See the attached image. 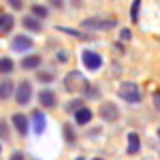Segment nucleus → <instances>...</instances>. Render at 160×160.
<instances>
[{"label": "nucleus", "mask_w": 160, "mask_h": 160, "mask_svg": "<svg viewBox=\"0 0 160 160\" xmlns=\"http://www.w3.org/2000/svg\"><path fill=\"white\" fill-rule=\"evenodd\" d=\"M62 86L71 94H79V92H86L88 88H90V81H88V77L81 71H71V73H66Z\"/></svg>", "instance_id": "nucleus-1"}, {"label": "nucleus", "mask_w": 160, "mask_h": 160, "mask_svg": "<svg viewBox=\"0 0 160 160\" xmlns=\"http://www.w3.org/2000/svg\"><path fill=\"white\" fill-rule=\"evenodd\" d=\"M118 96L128 105H139L143 100V92H141L139 83H135V81H122L118 88Z\"/></svg>", "instance_id": "nucleus-2"}, {"label": "nucleus", "mask_w": 160, "mask_h": 160, "mask_svg": "<svg viewBox=\"0 0 160 160\" xmlns=\"http://www.w3.org/2000/svg\"><path fill=\"white\" fill-rule=\"evenodd\" d=\"M83 28L88 30H111V28H115L118 26V19H113V17H105V15H92V17H86L83 22H81Z\"/></svg>", "instance_id": "nucleus-3"}, {"label": "nucleus", "mask_w": 160, "mask_h": 160, "mask_svg": "<svg viewBox=\"0 0 160 160\" xmlns=\"http://www.w3.org/2000/svg\"><path fill=\"white\" fill-rule=\"evenodd\" d=\"M15 102L17 105H28L30 100H32V81H28V79H22L17 86H15Z\"/></svg>", "instance_id": "nucleus-4"}, {"label": "nucleus", "mask_w": 160, "mask_h": 160, "mask_svg": "<svg viewBox=\"0 0 160 160\" xmlns=\"http://www.w3.org/2000/svg\"><path fill=\"white\" fill-rule=\"evenodd\" d=\"M81 64L86 66L88 71H98L102 66V56L94 49H83L81 51Z\"/></svg>", "instance_id": "nucleus-5"}, {"label": "nucleus", "mask_w": 160, "mask_h": 160, "mask_svg": "<svg viewBox=\"0 0 160 160\" xmlns=\"http://www.w3.org/2000/svg\"><path fill=\"white\" fill-rule=\"evenodd\" d=\"M98 115L102 122H115V120H120V109H118L115 102L105 100V102L98 105Z\"/></svg>", "instance_id": "nucleus-6"}, {"label": "nucleus", "mask_w": 160, "mask_h": 160, "mask_svg": "<svg viewBox=\"0 0 160 160\" xmlns=\"http://www.w3.org/2000/svg\"><path fill=\"white\" fill-rule=\"evenodd\" d=\"M11 122L15 126V130L19 132V137H28V130H30V118L24 115V113H13Z\"/></svg>", "instance_id": "nucleus-7"}, {"label": "nucleus", "mask_w": 160, "mask_h": 160, "mask_svg": "<svg viewBox=\"0 0 160 160\" xmlns=\"http://www.w3.org/2000/svg\"><path fill=\"white\" fill-rule=\"evenodd\" d=\"M34 47V43H32V38L26 37V34H17V37L11 41V49L17 51V53H26V51H30Z\"/></svg>", "instance_id": "nucleus-8"}, {"label": "nucleus", "mask_w": 160, "mask_h": 160, "mask_svg": "<svg viewBox=\"0 0 160 160\" xmlns=\"http://www.w3.org/2000/svg\"><path fill=\"white\" fill-rule=\"evenodd\" d=\"M38 102H41V107H45V109H53V107L58 105V96H56V92H53L51 88H43V90L38 92Z\"/></svg>", "instance_id": "nucleus-9"}, {"label": "nucleus", "mask_w": 160, "mask_h": 160, "mask_svg": "<svg viewBox=\"0 0 160 160\" xmlns=\"http://www.w3.org/2000/svg\"><path fill=\"white\" fill-rule=\"evenodd\" d=\"M32 130H34V135L41 137L43 132H45V126H47V118H45V113L41 109H34L32 111Z\"/></svg>", "instance_id": "nucleus-10"}, {"label": "nucleus", "mask_w": 160, "mask_h": 160, "mask_svg": "<svg viewBox=\"0 0 160 160\" xmlns=\"http://www.w3.org/2000/svg\"><path fill=\"white\" fill-rule=\"evenodd\" d=\"M75 124L77 126H88V124L92 122V118H94V113H92V109L90 107H81L79 111H75Z\"/></svg>", "instance_id": "nucleus-11"}, {"label": "nucleus", "mask_w": 160, "mask_h": 160, "mask_svg": "<svg viewBox=\"0 0 160 160\" xmlns=\"http://www.w3.org/2000/svg\"><path fill=\"white\" fill-rule=\"evenodd\" d=\"M128 145H126V154H130V156H135V154H139L141 152V137H139V132H128Z\"/></svg>", "instance_id": "nucleus-12"}, {"label": "nucleus", "mask_w": 160, "mask_h": 160, "mask_svg": "<svg viewBox=\"0 0 160 160\" xmlns=\"http://www.w3.org/2000/svg\"><path fill=\"white\" fill-rule=\"evenodd\" d=\"M41 62H43V58H41L38 53H32V56H26L19 66H22L24 71H37L38 66H41Z\"/></svg>", "instance_id": "nucleus-13"}, {"label": "nucleus", "mask_w": 160, "mask_h": 160, "mask_svg": "<svg viewBox=\"0 0 160 160\" xmlns=\"http://www.w3.org/2000/svg\"><path fill=\"white\" fill-rule=\"evenodd\" d=\"M13 92H15V83H13L11 79H2L0 81V102L9 100L13 96Z\"/></svg>", "instance_id": "nucleus-14"}, {"label": "nucleus", "mask_w": 160, "mask_h": 160, "mask_svg": "<svg viewBox=\"0 0 160 160\" xmlns=\"http://www.w3.org/2000/svg\"><path fill=\"white\" fill-rule=\"evenodd\" d=\"M15 26V17L11 13H0V34H9Z\"/></svg>", "instance_id": "nucleus-15"}, {"label": "nucleus", "mask_w": 160, "mask_h": 160, "mask_svg": "<svg viewBox=\"0 0 160 160\" xmlns=\"http://www.w3.org/2000/svg\"><path fill=\"white\" fill-rule=\"evenodd\" d=\"M56 30H60V32H64V34H68V37L73 38H79V41H90V34H86V32H79V30H75V28H71V26H56Z\"/></svg>", "instance_id": "nucleus-16"}, {"label": "nucleus", "mask_w": 160, "mask_h": 160, "mask_svg": "<svg viewBox=\"0 0 160 160\" xmlns=\"http://www.w3.org/2000/svg\"><path fill=\"white\" fill-rule=\"evenodd\" d=\"M22 24H24V28H26V30H30V32H43V24H41V19L32 17V15H26Z\"/></svg>", "instance_id": "nucleus-17"}, {"label": "nucleus", "mask_w": 160, "mask_h": 160, "mask_svg": "<svg viewBox=\"0 0 160 160\" xmlns=\"http://www.w3.org/2000/svg\"><path fill=\"white\" fill-rule=\"evenodd\" d=\"M30 15H32V17H37V19H45V17L49 15V9H47L45 4H32Z\"/></svg>", "instance_id": "nucleus-18"}, {"label": "nucleus", "mask_w": 160, "mask_h": 160, "mask_svg": "<svg viewBox=\"0 0 160 160\" xmlns=\"http://www.w3.org/2000/svg\"><path fill=\"white\" fill-rule=\"evenodd\" d=\"M15 71V62L11 58H0V75H11Z\"/></svg>", "instance_id": "nucleus-19"}, {"label": "nucleus", "mask_w": 160, "mask_h": 160, "mask_svg": "<svg viewBox=\"0 0 160 160\" xmlns=\"http://www.w3.org/2000/svg\"><path fill=\"white\" fill-rule=\"evenodd\" d=\"M62 132H64V141H66L68 145H75V143H77V137H75V130H73L71 124H64V126H62Z\"/></svg>", "instance_id": "nucleus-20"}, {"label": "nucleus", "mask_w": 160, "mask_h": 160, "mask_svg": "<svg viewBox=\"0 0 160 160\" xmlns=\"http://www.w3.org/2000/svg\"><path fill=\"white\" fill-rule=\"evenodd\" d=\"M81 107H86L83 105V98H73V100H68L66 105H64V111L66 113H75V111H79Z\"/></svg>", "instance_id": "nucleus-21"}, {"label": "nucleus", "mask_w": 160, "mask_h": 160, "mask_svg": "<svg viewBox=\"0 0 160 160\" xmlns=\"http://www.w3.org/2000/svg\"><path fill=\"white\" fill-rule=\"evenodd\" d=\"M139 13H141V0H132V4H130V22L132 24L139 22Z\"/></svg>", "instance_id": "nucleus-22"}, {"label": "nucleus", "mask_w": 160, "mask_h": 160, "mask_svg": "<svg viewBox=\"0 0 160 160\" xmlns=\"http://www.w3.org/2000/svg\"><path fill=\"white\" fill-rule=\"evenodd\" d=\"M53 77H56L53 71H41V73H38V81H41V83H51Z\"/></svg>", "instance_id": "nucleus-23"}, {"label": "nucleus", "mask_w": 160, "mask_h": 160, "mask_svg": "<svg viewBox=\"0 0 160 160\" xmlns=\"http://www.w3.org/2000/svg\"><path fill=\"white\" fill-rule=\"evenodd\" d=\"M9 126H7V122H4V120H0V139H2V141H7V139H9Z\"/></svg>", "instance_id": "nucleus-24"}, {"label": "nucleus", "mask_w": 160, "mask_h": 160, "mask_svg": "<svg viewBox=\"0 0 160 160\" xmlns=\"http://www.w3.org/2000/svg\"><path fill=\"white\" fill-rule=\"evenodd\" d=\"M7 4H11L15 11H22L24 9V0H7Z\"/></svg>", "instance_id": "nucleus-25"}, {"label": "nucleus", "mask_w": 160, "mask_h": 160, "mask_svg": "<svg viewBox=\"0 0 160 160\" xmlns=\"http://www.w3.org/2000/svg\"><path fill=\"white\" fill-rule=\"evenodd\" d=\"M9 160H26V158H24V152H19V149H15V152L11 154V158H9Z\"/></svg>", "instance_id": "nucleus-26"}, {"label": "nucleus", "mask_w": 160, "mask_h": 160, "mask_svg": "<svg viewBox=\"0 0 160 160\" xmlns=\"http://www.w3.org/2000/svg\"><path fill=\"white\" fill-rule=\"evenodd\" d=\"M120 37H122V41H130V38H132V34H130V30H128V28H124Z\"/></svg>", "instance_id": "nucleus-27"}, {"label": "nucleus", "mask_w": 160, "mask_h": 160, "mask_svg": "<svg viewBox=\"0 0 160 160\" xmlns=\"http://www.w3.org/2000/svg\"><path fill=\"white\" fill-rule=\"evenodd\" d=\"M154 107L160 111V92H156V94H154Z\"/></svg>", "instance_id": "nucleus-28"}, {"label": "nucleus", "mask_w": 160, "mask_h": 160, "mask_svg": "<svg viewBox=\"0 0 160 160\" xmlns=\"http://www.w3.org/2000/svg\"><path fill=\"white\" fill-rule=\"evenodd\" d=\"M58 60L66 62V60H68V53H66V51H58Z\"/></svg>", "instance_id": "nucleus-29"}, {"label": "nucleus", "mask_w": 160, "mask_h": 160, "mask_svg": "<svg viewBox=\"0 0 160 160\" xmlns=\"http://www.w3.org/2000/svg\"><path fill=\"white\" fill-rule=\"evenodd\" d=\"M51 4H53V7H58V9H60L62 4H64V2H62V0H51Z\"/></svg>", "instance_id": "nucleus-30"}, {"label": "nucleus", "mask_w": 160, "mask_h": 160, "mask_svg": "<svg viewBox=\"0 0 160 160\" xmlns=\"http://www.w3.org/2000/svg\"><path fill=\"white\" fill-rule=\"evenodd\" d=\"M158 139H160V128H158Z\"/></svg>", "instance_id": "nucleus-31"}, {"label": "nucleus", "mask_w": 160, "mask_h": 160, "mask_svg": "<svg viewBox=\"0 0 160 160\" xmlns=\"http://www.w3.org/2000/svg\"><path fill=\"white\" fill-rule=\"evenodd\" d=\"M92 160H102V158H92Z\"/></svg>", "instance_id": "nucleus-32"}, {"label": "nucleus", "mask_w": 160, "mask_h": 160, "mask_svg": "<svg viewBox=\"0 0 160 160\" xmlns=\"http://www.w3.org/2000/svg\"><path fill=\"white\" fill-rule=\"evenodd\" d=\"M0 152H2V143H0Z\"/></svg>", "instance_id": "nucleus-33"}, {"label": "nucleus", "mask_w": 160, "mask_h": 160, "mask_svg": "<svg viewBox=\"0 0 160 160\" xmlns=\"http://www.w3.org/2000/svg\"><path fill=\"white\" fill-rule=\"evenodd\" d=\"M75 160H83V158H75Z\"/></svg>", "instance_id": "nucleus-34"}]
</instances>
